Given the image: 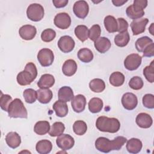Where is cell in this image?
<instances>
[{
    "label": "cell",
    "mask_w": 154,
    "mask_h": 154,
    "mask_svg": "<svg viewBox=\"0 0 154 154\" xmlns=\"http://www.w3.org/2000/svg\"><path fill=\"white\" fill-rule=\"evenodd\" d=\"M127 141V139L123 136H119L113 140L103 137H99L95 141L97 150L103 153H109L112 150H119Z\"/></svg>",
    "instance_id": "1"
},
{
    "label": "cell",
    "mask_w": 154,
    "mask_h": 154,
    "mask_svg": "<svg viewBox=\"0 0 154 154\" xmlns=\"http://www.w3.org/2000/svg\"><path fill=\"white\" fill-rule=\"evenodd\" d=\"M96 126L100 131L116 133L120 129V123L119 120L116 118L100 116L96 120Z\"/></svg>",
    "instance_id": "2"
},
{
    "label": "cell",
    "mask_w": 154,
    "mask_h": 154,
    "mask_svg": "<svg viewBox=\"0 0 154 154\" xmlns=\"http://www.w3.org/2000/svg\"><path fill=\"white\" fill-rule=\"evenodd\" d=\"M37 70L35 65L32 63L26 64L24 70L19 72L17 75V83L22 86L29 85L37 77Z\"/></svg>",
    "instance_id": "3"
},
{
    "label": "cell",
    "mask_w": 154,
    "mask_h": 154,
    "mask_svg": "<svg viewBox=\"0 0 154 154\" xmlns=\"http://www.w3.org/2000/svg\"><path fill=\"white\" fill-rule=\"evenodd\" d=\"M8 115L11 118H22L28 117V112L22 101L18 98L14 99L10 103L8 108Z\"/></svg>",
    "instance_id": "4"
},
{
    "label": "cell",
    "mask_w": 154,
    "mask_h": 154,
    "mask_svg": "<svg viewBox=\"0 0 154 154\" xmlns=\"http://www.w3.org/2000/svg\"><path fill=\"white\" fill-rule=\"evenodd\" d=\"M45 11L43 6L39 4H30L26 10L27 17L34 22H38L44 17Z\"/></svg>",
    "instance_id": "5"
},
{
    "label": "cell",
    "mask_w": 154,
    "mask_h": 154,
    "mask_svg": "<svg viewBox=\"0 0 154 154\" xmlns=\"http://www.w3.org/2000/svg\"><path fill=\"white\" fill-rule=\"evenodd\" d=\"M37 60L42 66H49L52 64L54 60V53L48 48L42 49L37 54Z\"/></svg>",
    "instance_id": "6"
},
{
    "label": "cell",
    "mask_w": 154,
    "mask_h": 154,
    "mask_svg": "<svg viewBox=\"0 0 154 154\" xmlns=\"http://www.w3.org/2000/svg\"><path fill=\"white\" fill-rule=\"evenodd\" d=\"M142 57L137 54H131L126 57L124 61L125 68L130 71L137 70L141 64Z\"/></svg>",
    "instance_id": "7"
},
{
    "label": "cell",
    "mask_w": 154,
    "mask_h": 154,
    "mask_svg": "<svg viewBox=\"0 0 154 154\" xmlns=\"http://www.w3.org/2000/svg\"><path fill=\"white\" fill-rule=\"evenodd\" d=\"M56 143L59 148L63 150H67L73 147L75 140L71 135L63 134L58 137L56 140Z\"/></svg>",
    "instance_id": "8"
},
{
    "label": "cell",
    "mask_w": 154,
    "mask_h": 154,
    "mask_svg": "<svg viewBox=\"0 0 154 154\" xmlns=\"http://www.w3.org/2000/svg\"><path fill=\"white\" fill-rule=\"evenodd\" d=\"M73 11L77 17L83 19L88 13L89 6L85 1H78L73 5Z\"/></svg>",
    "instance_id": "9"
},
{
    "label": "cell",
    "mask_w": 154,
    "mask_h": 154,
    "mask_svg": "<svg viewBox=\"0 0 154 154\" xmlns=\"http://www.w3.org/2000/svg\"><path fill=\"white\" fill-rule=\"evenodd\" d=\"M75 43L74 40L69 35H64L60 38L58 42V48L64 53H69L73 51Z\"/></svg>",
    "instance_id": "10"
},
{
    "label": "cell",
    "mask_w": 154,
    "mask_h": 154,
    "mask_svg": "<svg viewBox=\"0 0 154 154\" xmlns=\"http://www.w3.org/2000/svg\"><path fill=\"white\" fill-rule=\"evenodd\" d=\"M54 22L55 25L58 28L65 29L70 26L71 18L66 13H60L55 16Z\"/></svg>",
    "instance_id": "11"
},
{
    "label": "cell",
    "mask_w": 154,
    "mask_h": 154,
    "mask_svg": "<svg viewBox=\"0 0 154 154\" xmlns=\"http://www.w3.org/2000/svg\"><path fill=\"white\" fill-rule=\"evenodd\" d=\"M122 103L124 108L131 111L135 109L137 106L138 99L134 93H126L122 97Z\"/></svg>",
    "instance_id": "12"
},
{
    "label": "cell",
    "mask_w": 154,
    "mask_h": 154,
    "mask_svg": "<svg viewBox=\"0 0 154 154\" xmlns=\"http://www.w3.org/2000/svg\"><path fill=\"white\" fill-rule=\"evenodd\" d=\"M126 13L130 19L136 20L140 19L144 15V11L141 6L134 2L133 4L127 7Z\"/></svg>",
    "instance_id": "13"
},
{
    "label": "cell",
    "mask_w": 154,
    "mask_h": 154,
    "mask_svg": "<svg viewBox=\"0 0 154 154\" xmlns=\"http://www.w3.org/2000/svg\"><path fill=\"white\" fill-rule=\"evenodd\" d=\"M19 34L22 39L31 40L35 37L37 34V29L33 25H25L20 28Z\"/></svg>",
    "instance_id": "14"
},
{
    "label": "cell",
    "mask_w": 154,
    "mask_h": 154,
    "mask_svg": "<svg viewBox=\"0 0 154 154\" xmlns=\"http://www.w3.org/2000/svg\"><path fill=\"white\" fill-rule=\"evenodd\" d=\"M148 22L149 20L147 18L134 20L131 23V28L133 34L137 35L144 32Z\"/></svg>",
    "instance_id": "15"
},
{
    "label": "cell",
    "mask_w": 154,
    "mask_h": 154,
    "mask_svg": "<svg viewBox=\"0 0 154 154\" xmlns=\"http://www.w3.org/2000/svg\"><path fill=\"white\" fill-rule=\"evenodd\" d=\"M71 105L73 111L77 113L82 112L85 108L86 99L82 94H78L73 98Z\"/></svg>",
    "instance_id": "16"
},
{
    "label": "cell",
    "mask_w": 154,
    "mask_h": 154,
    "mask_svg": "<svg viewBox=\"0 0 154 154\" xmlns=\"http://www.w3.org/2000/svg\"><path fill=\"white\" fill-rule=\"evenodd\" d=\"M135 122L139 127L147 129L149 128L152 125L153 120L149 114L145 112H141L137 116Z\"/></svg>",
    "instance_id": "17"
},
{
    "label": "cell",
    "mask_w": 154,
    "mask_h": 154,
    "mask_svg": "<svg viewBox=\"0 0 154 154\" xmlns=\"http://www.w3.org/2000/svg\"><path fill=\"white\" fill-rule=\"evenodd\" d=\"M94 45L96 49L101 54L107 52L111 46L110 40L105 37H99L94 42Z\"/></svg>",
    "instance_id": "18"
},
{
    "label": "cell",
    "mask_w": 154,
    "mask_h": 154,
    "mask_svg": "<svg viewBox=\"0 0 154 154\" xmlns=\"http://www.w3.org/2000/svg\"><path fill=\"white\" fill-rule=\"evenodd\" d=\"M5 141L8 146L12 149L18 147L21 143L20 135L16 132H10L5 136Z\"/></svg>",
    "instance_id": "19"
},
{
    "label": "cell",
    "mask_w": 154,
    "mask_h": 154,
    "mask_svg": "<svg viewBox=\"0 0 154 154\" xmlns=\"http://www.w3.org/2000/svg\"><path fill=\"white\" fill-rule=\"evenodd\" d=\"M58 97L60 100L64 102L72 101L74 97L72 89L69 86H64L61 87L58 93Z\"/></svg>",
    "instance_id": "20"
},
{
    "label": "cell",
    "mask_w": 154,
    "mask_h": 154,
    "mask_svg": "<svg viewBox=\"0 0 154 154\" xmlns=\"http://www.w3.org/2000/svg\"><path fill=\"white\" fill-rule=\"evenodd\" d=\"M37 95L38 102L43 104L49 103L53 97L52 91L49 88H40L37 90Z\"/></svg>",
    "instance_id": "21"
},
{
    "label": "cell",
    "mask_w": 154,
    "mask_h": 154,
    "mask_svg": "<svg viewBox=\"0 0 154 154\" xmlns=\"http://www.w3.org/2000/svg\"><path fill=\"white\" fill-rule=\"evenodd\" d=\"M143 147L142 142L138 138H132L127 141L126 149L128 152L131 153H139Z\"/></svg>",
    "instance_id": "22"
},
{
    "label": "cell",
    "mask_w": 154,
    "mask_h": 154,
    "mask_svg": "<svg viewBox=\"0 0 154 154\" xmlns=\"http://www.w3.org/2000/svg\"><path fill=\"white\" fill-rule=\"evenodd\" d=\"M77 68V64L75 61L69 59L64 63L62 67V71L66 76H71L76 73Z\"/></svg>",
    "instance_id": "23"
},
{
    "label": "cell",
    "mask_w": 154,
    "mask_h": 154,
    "mask_svg": "<svg viewBox=\"0 0 154 154\" xmlns=\"http://www.w3.org/2000/svg\"><path fill=\"white\" fill-rule=\"evenodd\" d=\"M55 84V78L51 74H43L37 82V85L40 88H49Z\"/></svg>",
    "instance_id": "24"
},
{
    "label": "cell",
    "mask_w": 154,
    "mask_h": 154,
    "mask_svg": "<svg viewBox=\"0 0 154 154\" xmlns=\"http://www.w3.org/2000/svg\"><path fill=\"white\" fill-rule=\"evenodd\" d=\"M52 108L58 117H64L68 113V106L66 103L63 101L60 100L56 101L54 103Z\"/></svg>",
    "instance_id": "25"
},
{
    "label": "cell",
    "mask_w": 154,
    "mask_h": 154,
    "mask_svg": "<svg viewBox=\"0 0 154 154\" xmlns=\"http://www.w3.org/2000/svg\"><path fill=\"white\" fill-rule=\"evenodd\" d=\"M52 149V144L48 140H42L38 141L35 146L37 152L40 154L49 153Z\"/></svg>",
    "instance_id": "26"
},
{
    "label": "cell",
    "mask_w": 154,
    "mask_h": 154,
    "mask_svg": "<svg viewBox=\"0 0 154 154\" xmlns=\"http://www.w3.org/2000/svg\"><path fill=\"white\" fill-rule=\"evenodd\" d=\"M104 26L108 32L113 33L117 31L118 23L117 19L112 16H106L104 19Z\"/></svg>",
    "instance_id": "27"
},
{
    "label": "cell",
    "mask_w": 154,
    "mask_h": 154,
    "mask_svg": "<svg viewBox=\"0 0 154 154\" xmlns=\"http://www.w3.org/2000/svg\"><path fill=\"white\" fill-rule=\"evenodd\" d=\"M130 40V36L129 32L126 31L123 32H120L114 37V43L116 45L119 47L126 46Z\"/></svg>",
    "instance_id": "28"
},
{
    "label": "cell",
    "mask_w": 154,
    "mask_h": 154,
    "mask_svg": "<svg viewBox=\"0 0 154 154\" xmlns=\"http://www.w3.org/2000/svg\"><path fill=\"white\" fill-rule=\"evenodd\" d=\"M50 124L48 121H38L34 127V131L39 135H43L49 132Z\"/></svg>",
    "instance_id": "29"
},
{
    "label": "cell",
    "mask_w": 154,
    "mask_h": 154,
    "mask_svg": "<svg viewBox=\"0 0 154 154\" xmlns=\"http://www.w3.org/2000/svg\"><path fill=\"white\" fill-rule=\"evenodd\" d=\"M88 109L92 113L99 112L103 108V101L98 97L91 98L88 102Z\"/></svg>",
    "instance_id": "30"
},
{
    "label": "cell",
    "mask_w": 154,
    "mask_h": 154,
    "mask_svg": "<svg viewBox=\"0 0 154 154\" xmlns=\"http://www.w3.org/2000/svg\"><path fill=\"white\" fill-rule=\"evenodd\" d=\"M93 57L92 51L86 48H82L78 52V58L83 63H90L93 60Z\"/></svg>",
    "instance_id": "31"
},
{
    "label": "cell",
    "mask_w": 154,
    "mask_h": 154,
    "mask_svg": "<svg viewBox=\"0 0 154 154\" xmlns=\"http://www.w3.org/2000/svg\"><path fill=\"white\" fill-rule=\"evenodd\" d=\"M109 81L112 86L120 87L125 82V76L120 72H114L111 74Z\"/></svg>",
    "instance_id": "32"
},
{
    "label": "cell",
    "mask_w": 154,
    "mask_h": 154,
    "mask_svg": "<svg viewBox=\"0 0 154 154\" xmlns=\"http://www.w3.org/2000/svg\"><path fill=\"white\" fill-rule=\"evenodd\" d=\"M89 87L94 93H101L105 88V84L102 79L95 78L90 82Z\"/></svg>",
    "instance_id": "33"
},
{
    "label": "cell",
    "mask_w": 154,
    "mask_h": 154,
    "mask_svg": "<svg viewBox=\"0 0 154 154\" xmlns=\"http://www.w3.org/2000/svg\"><path fill=\"white\" fill-rule=\"evenodd\" d=\"M75 34L80 41L84 42L88 38V29L87 26L85 25H78L75 28Z\"/></svg>",
    "instance_id": "34"
},
{
    "label": "cell",
    "mask_w": 154,
    "mask_h": 154,
    "mask_svg": "<svg viewBox=\"0 0 154 154\" xmlns=\"http://www.w3.org/2000/svg\"><path fill=\"white\" fill-rule=\"evenodd\" d=\"M65 130L64 125L60 122L53 123L49 131V134L51 137H58L63 134Z\"/></svg>",
    "instance_id": "35"
},
{
    "label": "cell",
    "mask_w": 154,
    "mask_h": 154,
    "mask_svg": "<svg viewBox=\"0 0 154 154\" xmlns=\"http://www.w3.org/2000/svg\"><path fill=\"white\" fill-rule=\"evenodd\" d=\"M152 43H153V40L149 37L147 36L141 37L138 38L137 40L136 41L135 48L138 52H142L143 50L145 49V48Z\"/></svg>",
    "instance_id": "36"
},
{
    "label": "cell",
    "mask_w": 154,
    "mask_h": 154,
    "mask_svg": "<svg viewBox=\"0 0 154 154\" xmlns=\"http://www.w3.org/2000/svg\"><path fill=\"white\" fill-rule=\"evenodd\" d=\"M73 130L76 135H82L87 132V124L82 120H77L73 123Z\"/></svg>",
    "instance_id": "37"
},
{
    "label": "cell",
    "mask_w": 154,
    "mask_h": 154,
    "mask_svg": "<svg viewBox=\"0 0 154 154\" xmlns=\"http://www.w3.org/2000/svg\"><path fill=\"white\" fill-rule=\"evenodd\" d=\"M23 96L26 103H32L35 102L37 99V91H35L32 88L26 89L23 93Z\"/></svg>",
    "instance_id": "38"
},
{
    "label": "cell",
    "mask_w": 154,
    "mask_h": 154,
    "mask_svg": "<svg viewBox=\"0 0 154 154\" xmlns=\"http://www.w3.org/2000/svg\"><path fill=\"white\" fill-rule=\"evenodd\" d=\"M100 34L101 29L98 24L93 25L88 30V37L91 40L94 42L99 38Z\"/></svg>",
    "instance_id": "39"
},
{
    "label": "cell",
    "mask_w": 154,
    "mask_h": 154,
    "mask_svg": "<svg viewBox=\"0 0 154 154\" xmlns=\"http://www.w3.org/2000/svg\"><path fill=\"white\" fill-rule=\"evenodd\" d=\"M143 75L146 79L150 83L154 82V65L153 61H152L149 66H146L143 69Z\"/></svg>",
    "instance_id": "40"
},
{
    "label": "cell",
    "mask_w": 154,
    "mask_h": 154,
    "mask_svg": "<svg viewBox=\"0 0 154 154\" xmlns=\"http://www.w3.org/2000/svg\"><path fill=\"white\" fill-rule=\"evenodd\" d=\"M56 36L55 31L51 28H47L43 30L41 34V38L45 42L52 41Z\"/></svg>",
    "instance_id": "41"
},
{
    "label": "cell",
    "mask_w": 154,
    "mask_h": 154,
    "mask_svg": "<svg viewBox=\"0 0 154 154\" xmlns=\"http://www.w3.org/2000/svg\"><path fill=\"white\" fill-rule=\"evenodd\" d=\"M130 88L135 90H138L143 88L144 82L143 79L139 76H134L132 77L128 84Z\"/></svg>",
    "instance_id": "42"
},
{
    "label": "cell",
    "mask_w": 154,
    "mask_h": 154,
    "mask_svg": "<svg viewBox=\"0 0 154 154\" xmlns=\"http://www.w3.org/2000/svg\"><path fill=\"white\" fill-rule=\"evenodd\" d=\"M12 102V97L8 94H1L0 98V106L5 111H8V106Z\"/></svg>",
    "instance_id": "43"
},
{
    "label": "cell",
    "mask_w": 154,
    "mask_h": 154,
    "mask_svg": "<svg viewBox=\"0 0 154 154\" xmlns=\"http://www.w3.org/2000/svg\"><path fill=\"white\" fill-rule=\"evenodd\" d=\"M143 105L149 109L154 108V96L152 94H146L143 97Z\"/></svg>",
    "instance_id": "44"
},
{
    "label": "cell",
    "mask_w": 154,
    "mask_h": 154,
    "mask_svg": "<svg viewBox=\"0 0 154 154\" xmlns=\"http://www.w3.org/2000/svg\"><path fill=\"white\" fill-rule=\"evenodd\" d=\"M118 23V29L117 31L120 32H123L127 31L128 28V22L122 17H119L117 19Z\"/></svg>",
    "instance_id": "45"
},
{
    "label": "cell",
    "mask_w": 154,
    "mask_h": 154,
    "mask_svg": "<svg viewBox=\"0 0 154 154\" xmlns=\"http://www.w3.org/2000/svg\"><path fill=\"white\" fill-rule=\"evenodd\" d=\"M143 56L146 57H152L154 55V43H152L147 45L143 50Z\"/></svg>",
    "instance_id": "46"
},
{
    "label": "cell",
    "mask_w": 154,
    "mask_h": 154,
    "mask_svg": "<svg viewBox=\"0 0 154 154\" xmlns=\"http://www.w3.org/2000/svg\"><path fill=\"white\" fill-rule=\"evenodd\" d=\"M68 0H53L52 3L57 8H63L68 4Z\"/></svg>",
    "instance_id": "47"
},
{
    "label": "cell",
    "mask_w": 154,
    "mask_h": 154,
    "mask_svg": "<svg viewBox=\"0 0 154 154\" xmlns=\"http://www.w3.org/2000/svg\"><path fill=\"white\" fill-rule=\"evenodd\" d=\"M134 2L141 6L143 9H144L147 5V1L146 0H134Z\"/></svg>",
    "instance_id": "48"
},
{
    "label": "cell",
    "mask_w": 154,
    "mask_h": 154,
    "mask_svg": "<svg viewBox=\"0 0 154 154\" xmlns=\"http://www.w3.org/2000/svg\"><path fill=\"white\" fill-rule=\"evenodd\" d=\"M127 2H128V1H122V0H112V4L116 7L122 6Z\"/></svg>",
    "instance_id": "49"
},
{
    "label": "cell",
    "mask_w": 154,
    "mask_h": 154,
    "mask_svg": "<svg viewBox=\"0 0 154 154\" xmlns=\"http://www.w3.org/2000/svg\"><path fill=\"white\" fill-rule=\"evenodd\" d=\"M149 31L150 32V33L153 35V23H152L150 25V26L149 28Z\"/></svg>",
    "instance_id": "50"
}]
</instances>
